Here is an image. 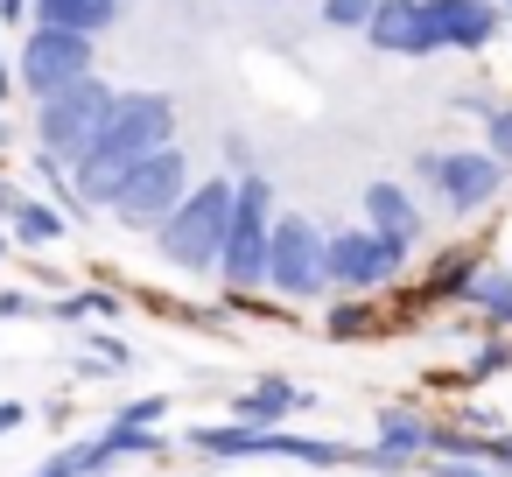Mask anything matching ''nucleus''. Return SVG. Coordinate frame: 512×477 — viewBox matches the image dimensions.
Masks as SVG:
<instances>
[{
  "label": "nucleus",
  "instance_id": "nucleus-21",
  "mask_svg": "<svg viewBox=\"0 0 512 477\" xmlns=\"http://www.w3.org/2000/svg\"><path fill=\"white\" fill-rule=\"evenodd\" d=\"M470 316H477L484 330H505V337H512V260H491V267L477 274V288H470Z\"/></svg>",
  "mask_w": 512,
  "mask_h": 477
},
{
  "label": "nucleus",
  "instance_id": "nucleus-30",
  "mask_svg": "<svg viewBox=\"0 0 512 477\" xmlns=\"http://www.w3.org/2000/svg\"><path fill=\"white\" fill-rule=\"evenodd\" d=\"M22 99V78H15V50H8V36H0V106H15Z\"/></svg>",
  "mask_w": 512,
  "mask_h": 477
},
{
  "label": "nucleus",
  "instance_id": "nucleus-27",
  "mask_svg": "<svg viewBox=\"0 0 512 477\" xmlns=\"http://www.w3.org/2000/svg\"><path fill=\"white\" fill-rule=\"evenodd\" d=\"M484 148L512 169V99H498V106H491V120H484Z\"/></svg>",
  "mask_w": 512,
  "mask_h": 477
},
{
  "label": "nucleus",
  "instance_id": "nucleus-29",
  "mask_svg": "<svg viewBox=\"0 0 512 477\" xmlns=\"http://www.w3.org/2000/svg\"><path fill=\"white\" fill-rule=\"evenodd\" d=\"M491 106H498V92H484V85H463V92H456V113H470L477 127L491 120Z\"/></svg>",
  "mask_w": 512,
  "mask_h": 477
},
{
  "label": "nucleus",
  "instance_id": "nucleus-17",
  "mask_svg": "<svg viewBox=\"0 0 512 477\" xmlns=\"http://www.w3.org/2000/svg\"><path fill=\"white\" fill-rule=\"evenodd\" d=\"M323 337L330 344H372V337H386V295H330L323 302Z\"/></svg>",
  "mask_w": 512,
  "mask_h": 477
},
{
  "label": "nucleus",
  "instance_id": "nucleus-11",
  "mask_svg": "<svg viewBox=\"0 0 512 477\" xmlns=\"http://www.w3.org/2000/svg\"><path fill=\"white\" fill-rule=\"evenodd\" d=\"M358 204H365V225H372L379 239H393V246H407V253H421V246H428V232H435V211L421 204V190H414V183H393V176H372Z\"/></svg>",
  "mask_w": 512,
  "mask_h": 477
},
{
  "label": "nucleus",
  "instance_id": "nucleus-13",
  "mask_svg": "<svg viewBox=\"0 0 512 477\" xmlns=\"http://www.w3.org/2000/svg\"><path fill=\"white\" fill-rule=\"evenodd\" d=\"M365 43H372L379 57H393V64H428V57H442L435 22H428V0H379Z\"/></svg>",
  "mask_w": 512,
  "mask_h": 477
},
{
  "label": "nucleus",
  "instance_id": "nucleus-37",
  "mask_svg": "<svg viewBox=\"0 0 512 477\" xmlns=\"http://www.w3.org/2000/svg\"><path fill=\"white\" fill-rule=\"evenodd\" d=\"M505 43H512V36H505Z\"/></svg>",
  "mask_w": 512,
  "mask_h": 477
},
{
  "label": "nucleus",
  "instance_id": "nucleus-35",
  "mask_svg": "<svg viewBox=\"0 0 512 477\" xmlns=\"http://www.w3.org/2000/svg\"><path fill=\"white\" fill-rule=\"evenodd\" d=\"M8 253H15V239H8V225H0V260H8Z\"/></svg>",
  "mask_w": 512,
  "mask_h": 477
},
{
  "label": "nucleus",
  "instance_id": "nucleus-22",
  "mask_svg": "<svg viewBox=\"0 0 512 477\" xmlns=\"http://www.w3.org/2000/svg\"><path fill=\"white\" fill-rule=\"evenodd\" d=\"M120 309H127V302H120L113 288H92V281H85V288H71V295L50 309V323H99V330H106V323H120Z\"/></svg>",
  "mask_w": 512,
  "mask_h": 477
},
{
  "label": "nucleus",
  "instance_id": "nucleus-12",
  "mask_svg": "<svg viewBox=\"0 0 512 477\" xmlns=\"http://www.w3.org/2000/svg\"><path fill=\"white\" fill-rule=\"evenodd\" d=\"M428 22H435L442 57H484L498 36H512L498 0H428Z\"/></svg>",
  "mask_w": 512,
  "mask_h": 477
},
{
  "label": "nucleus",
  "instance_id": "nucleus-36",
  "mask_svg": "<svg viewBox=\"0 0 512 477\" xmlns=\"http://www.w3.org/2000/svg\"><path fill=\"white\" fill-rule=\"evenodd\" d=\"M498 8H505V22H512V0H498Z\"/></svg>",
  "mask_w": 512,
  "mask_h": 477
},
{
  "label": "nucleus",
  "instance_id": "nucleus-8",
  "mask_svg": "<svg viewBox=\"0 0 512 477\" xmlns=\"http://www.w3.org/2000/svg\"><path fill=\"white\" fill-rule=\"evenodd\" d=\"M407 267H414V253L379 239L365 218L330 232V295H393L407 281Z\"/></svg>",
  "mask_w": 512,
  "mask_h": 477
},
{
  "label": "nucleus",
  "instance_id": "nucleus-33",
  "mask_svg": "<svg viewBox=\"0 0 512 477\" xmlns=\"http://www.w3.org/2000/svg\"><path fill=\"white\" fill-rule=\"evenodd\" d=\"M22 421H29V407H22V400H0V435H15Z\"/></svg>",
  "mask_w": 512,
  "mask_h": 477
},
{
  "label": "nucleus",
  "instance_id": "nucleus-3",
  "mask_svg": "<svg viewBox=\"0 0 512 477\" xmlns=\"http://www.w3.org/2000/svg\"><path fill=\"white\" fill-rule=\"evenodd\" d=\"M407 183L421 190L428 211H442V218H477V211H491V204L505 197L512 169H505L484 141H477V148H421V155L407 162Z\"/></svg>",
  "mask_w": 512,
  "mask_h": 477
},
{
  "label": "nucleus",
  "instance_id": "nucleus-16",
  "mask_svg": "<svg viewBox=\"0 0 512 477\" xmlns=\"http://www.w3.org/2000/svg\"><path fill=\"white\" fill-rule=\"evenodd\" d=\"M372 449H386L393 463L421 470L435 456V414H421V407H379L372 414Z\"/></svg>",
  "mask_w": 512,
  "mask_h": 477
},
{
  "label": "nucleus",
  "instance_id": "nucleus-25",
  "mask_svg": "<svg viewBox=\"0 0 512 477\" xmlns=\"http://www.w3.org/2000/svg\"><path fill=\"white\" fill-rule=\"evenodd\" d=\"M78 344H85V358H92L99 372H127V365H134V344H127V337H113V330H85Z\"/></svg>",
  "mask_w": 512,
  "mask_h": 477
},
{
  "label": "nucleus",
  "instance_id": "nucleus-26",
  "mask_svg": "<svg viewBox=\"0 0 512 477\" xmlns=\"http://www.w3.org/2000/svg\"><path fill=\"white\" fill-rule=\"evenodd\" d=\"M106 421H127V428H162L169 421V393H141V400H120Z\"/></svg>",
  "mask_w": 512,
  "mask_h": 477
},
{
  "label": "nucleus",
  "instance_id": "nucleus-10",
  "mask_svg": "<svg viewBox=\"0 0 512 477\" xmlns=\"http://www.w3.org/2000/svg\"><path fill=\"white\" fill-rule=\"evenodd\" d=\"M148 456H169V435H162V428L106 421L99 435H71V442H57L29 477H106V470H120V463H148Z\"/></svg>",
  "mask_w": 512,
  "mask_h": 477
},
{
  "label": "nucleus",
  "instance_id": "nucleus-7",
  "mask_svg": "<svg viewBox=\"0 0 512 477\" xmlns=\"http://www.w3.org/2000/svg\"><path fill=\"white\" fill-rule=\"evenodd\" d=\"M113 106H120V85L113 78H78V85L50 92L43 106H29V134H36V148L78 162L99 141V127L113 120Z\"/></svg>",
  "mask_w": 512,
  "mask_h": 477
},
{
  "label": "nucleus",
  "instance_id": "nucleus-4",
  "mask_svg": "<svg viewBox=\"0 0 512 477\" xmlns=\"http://www.w3.org/2000/svg\"><path fill=\"white\" fill-rule=\"evenodd\" d=\"M274 218H281V204H274V176H267V169L239 176V211H232V239H225V260H218V288H225L232 302L267 295V246H274Z\"/></svg>",
  "mask_w": 512,
  "mask_h": 477
},
{
  "label": "nucleus",
  "instance_id": "nucleus-24",
  "mask_svg": "<svg viewBox=\"0 0 512 477\" xmlns=\"http://www.w3.org/2000/svg\"><path fill=\"white\" fill-rule=\"evenodd\" d=\"M379 15V0H316V22L337 29V36H365Z\"/></svg>",
  "mask_w": 512,
  "mask_h": 477
},
{
  "label": "nucleus",
  "instance_id": "nucleus-14",
  "mask_svg": "<svg viewBox=\"0 0 512 477\" xmlns=\"http://www.w3.org/2000/svg\"><path fill=\"white\" fill-rule=\"evenodd\" d=\"M484 267H491V260H484V246H470V239L428 253V267H421V281H414V309H470V288H477Z\"/></svg>",
  "mask_w": 512,
  "mask_h": 477
},
{
  "label": "nucleus",
  "instance_id": "nucleus-9",
  "mask_svg": "<svg viewBox=\"0 0 512 477\" xmlns=\"http://www.w3.org/2000/svg\"><path fill=\"white\" fill-rule=\"evenodd\" d=\"M15 78H22V99L43 106L50 92H64L78 78H99V43L92 36H71V29H22Z\"/></svg>",
  "mask_w": 512,
  "mask_h": 477
},
{
  "label": "nucleus",
  "instance_id": "nucleus-5",
  "mask_svg": "<svg viewBox=\"0 0 512 477\" xmlns=\"http://www.w3.org/2000/svg\"><path fill=\"white\" fill-rule=\"evenodd\" d=\"M197 190V169H190V155L183 148H162V155H148V162H134L127 176H120V190L106 197V218L113 225H127V232H162L169 218H176V204Z\"/></svg>",
  "mask_w": 512,
  "mask_h": 477
},
{
  "label": "nucleus",
  "instance_id": "nucleus-23",
  "mask_svg": "<svg viewBox=\"0 0 512 477\" xmlns=\"http://www.w3.org/2000/svg\"><path fill=\"white\" fill-rule=\"evenodd\" d=\"M498 372H512V337H505V330H491V337L470 344V358H463V386H484V379H498Z\"/></svg>",
  "mask_w": 512,
  "mask_h": 477
},
{
  "label": "nucleus",
  "instance_id": "nucleus-20",
  "mask_svg": "<svg viewBox=\"0 0 512 477\" xmlns=\"http://www.w3.org/2000/svg\"><path fill=\"white\" fill-rule=\"evenodd\" d=\"M22 169H29V190H36V197H50V204H57L71 225H85V218H92V211H85V197H78V183H71V162H64V155L36 148Z\"/></svg>",
  "mask_w": 512,
  "mask_h": 477
},
{
  "label": "nucleus",
  "instance_id": "nucleus-6",
  "mask_svg": "<svg viewBox=\"0 0 512 477\" xmlns=\"http://www.w3.org/2000/svg\"><path fill=\"white\" fill-rule=\"evenodd\" d=\"M267 295L274 302H330V232L302 211L274 218V246H267Z\"/></svg>",
  "mask_w": 512,
  "mask_h": 477
},
{
  "label": "nucleus",
  "instance_id": "nucleus-31",
  "mask_svg": "<svg viewBox=\"0 0 512 477\" xmlns=\"http://www.w3.org/2000/svg\"><path fill=\"white\" fill-rule=\"evenodd\" d=\"M0 29H36V0H0Z\"/></svg>",
  "mask_w": 512,
  "mask_h": 477
},
{
  "label": "nucleus",
  "instance_id": "nucleus-19",
  "mask_svg": "<svg viewBox=\"0 0 512 477\" xmlns=\"http://www.w3.org/2000/svg\"><path fill=\"white\" fill-rule=\"evenodd\" d=\"M127 0H36V29H71V36H106Z\"/></svg>",
  "mask_w": 512,
  "mask_h": 477
},
{
  "label": "nucleus",
  "instance_id": "nucleus-2",
  "mask_svg": "<svg viewBox=\"0 0 512 477\" xmlns=\"http://www.w3.org/2000/svg\"><path fill=\"white\" fill-rule=\"evenodd\" d=\"M232 211H239V176H225V169L197 176V190L155 232V253L176 274H190V281H218V260H225V239H232Z\"/></svg>",
  "mask_w": 512,
  "mask_h": 477
},
{
  "label": "nucleus",
  "instance_id": "nucleus-34",
  "mask_svg": "<svg viewBox=\"0 0 512 477\" xmlns=\"http://www.w3.org/2000/svg\"><path fill=\"white\" fill-rule=\"evenodd\" d=\"M8 141H15V120H8V106H0V155H8Z\"/></svg>",
  "mask_w": 512,
  "mask_h": 477
},
{
  "label": "nucleus",
  "instance_id": "nucleus-28",
  "mask_svg": "<svg viewBox=\"0 0 512 477\" xmlns=\"http://www.w3.org/2000/svg\"><path fill=\"white\" fill-rule=\"evenodd\" d=\"M421 477H505V470H491V463H449V456H428V463H421Z\"/></svg>",
  "mask_w": 512,
  "mask_h": 477
},
{
  "label": "nucleus",
  "instance_id": "nucleus-32",
  "mask_svg": "<svg viewBox=\"0 0 512 477\" xmlns=\"http://www.w3.org/2000/svg\"><path fill=\"white\" fill-rule=\"evenodd\" d=\"M491 470H505V477H512V428H505V435H491Z\"/></svg>",
  "mask_w": 512,
  "mask_h": 477
},
{
  "label": "nucleus",
  "instance_id": "nucleus-18",
  "mask_svg": "<svg viewBox=\"0 0 512 477\" xmlns=\"http://www.w3.org/2000/svg\"><path fill=\"white\" fill-rule=\"evenodd\" d=\"M8 239H15V253H50V246H64L71 239V218L50 204V197H22L15 204V218H8Z\"/></svg>",
  "mask_w": 512,
  "mask_h": 477
},
{
  "label": "nucleus",
  "instance_id": "nucleus-1",
  "mask_svg": "<svg viewBox=\"0 0 512 477\" xmlns=\"http://www.w3.org/2000/svg\"><path fill=\"white\" fill-rule=\"evenodd\" d=\"M162 148H176V99H169V92H127V85H120L113 120H106L99 141L71 162V183H78L85 211H106V197L120 190V176H127L134 162L162 155Z\"/></svg>",
  "mask_w": 512,
  "mask_h": 477
},
{
  "label": "nucleus",
  "instance_id": "nucleus-15",
  "mask_svg": "<svg viewBox=\"0 0 512 477\" xmlns=\"http://www.w3.org/2000/svg\"><path fill=\"white\" fill-rule=\"evenodd\" d=\"M232 421H246V428H295L302 414H316V393L302 386V379H281V372H267V379H253L246 393H232V407H225Z\"/></svg>",
  "mask_w": 512,
  "mask_h": 477
}]
</instances>
